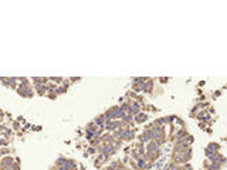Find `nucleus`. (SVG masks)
<instances>
[{"instance_id":"nucleus-1","label":"nucleus","mask_w":227,"mask_h":170,"mask_svg":"<svg viewBox=\"0 0 227 170\" xmlns=\"http://www.w3.org/2000/svg\"><path fill=\"white\" fill-rule=\"evenodd\" d=\"M13 129H16V131H17V129H20V123H19V122H13Z\"/></svg>"}]
</instances>
